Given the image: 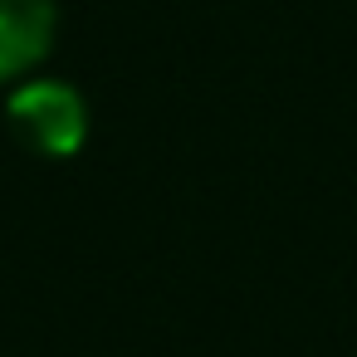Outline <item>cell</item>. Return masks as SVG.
I'll return each mask as SVG.
<instances>
[{
  "label": "cell",
  "instance_id": "1",
  "mask_svg": "<svg viewBox=\"0 0 357 357\" xmlns=\"http://www.w3.org/2000/svg\"><path fill=\"white\" fill-rule=\"evenodd\" d=\"M10 132L40 152V157H74L89 137V108L84 93L64 79H30L10 93L6 103Z\"/></svg>",
  "mask_w": 357,
  "mask_h": 357
},
{
  "label": "cell",
  "instance_id": "2",
  "mask_svg": "<svg viewBox=\"0 0 357 357\" xmlns=\"http://www.w3.org/2000/svg\"><path fill=\"white\" fill-rule=\"evenodd\" d=\"M54 50V0H0V84L25 79Z\"/></svg>",
  "mask_w": 357,
  "mask_h": 357
}]
</instances>
